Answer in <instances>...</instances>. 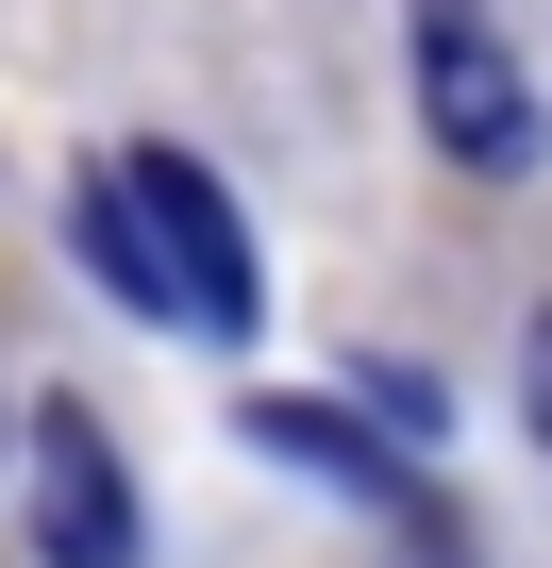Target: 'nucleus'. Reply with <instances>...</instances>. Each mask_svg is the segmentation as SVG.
<instances>
[{
    "instance_id": "obj_3",
    "label": "nucleus",
    "mask_w": 552,
    "mask_h": 568,
    "mask_svg": "<svg viewBox=\"0 0 552 568\" xmlns=\"http://www.w3.org/2000/svg\"><path fill=\"white\" fill-rule=\"evenodd\" d=\"M34 551L51 568H134V485H118V452H101V418H34Z\"/></svg>"
},
{
    "instance_id": "obj_1",
    "label": "nucleus",
    "mask_w": 552,
    "mask_h": 568,
    "mask_svg": "<svg viewBox=\"0 0 552 568\" xmlns=\"http://www.w3.org/2000/svg\"><path fill=\"white\" fill-rule=\"evenodd\" d=\"M84 267L118 284V302H151V318H184V335H251V217L184 168V151H118L101 184H84Z\"/></svg>"
},
{
    "instance_id": "obj_2",
    "label": "nucleus",
    "mask_w": 552,
    "mask_h": 568,
    "mask_svg": "<svg viewBox=\"0 0 552 568\" xmlns=\"http://www.w3.org/2000/svg\"><path fill=\"white\" fill-rule=\"evenodd\" d=\"M419 18V101H435V134L469 151V168H519L535 151V84H519V51L485 34V0H402Z\"/></svg>"
},
{
    "instance_id": "obj_5",
    "label": "nucleus",
    "mask_w": 552,
    "mask_h": 568,
    "mask_svg": "<svg viewBox=\"0 0 552 568\" xmlns=\"http://www.w3.org/2000/svg\"><path fill=\"white\" fill-rule=\"evenodd\" d=\"M519 402H535V452H552V318H535V368H519Z\"/></svg>"
},
{
    "instance_id": "obj_4",
    "label": "nucleus",
    "mask_w": 552,
    "mask_h": 568,
    "mask_svg": "<svg viewBox=\"0 0 552 568\" xmlns=\"http://www.w3.org/2000/svg\"><path fill=\"white\" fill-rule=\"evenodd\" d=\"M251 435H268V452H319V468H352V485H385V452H369L352 418H319V402H268Z\"/></svg>"
}]
</instances>
